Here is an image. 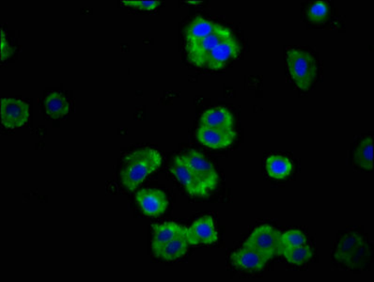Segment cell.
Listing matches in <instances>:
<instances>
[{
    "label": "cell",
    "instance_id": "1",
    "mask_svg": "<svg viewBox=\"0 0 374 282\" xmlns=\"http://www.w3.org/2000/svg\"><path fill=\"white\" fill-rule=\"evenodd\" d=\"M161 154L154 149L145 147L137 149L124 159L121 177L127 191H133L149 175L161 166Z\"/></svg>",
    "mask_w": 374,
    "mask_h": 282
},
{
    "label": "cell",
    "instance_id": "2",
    "mask_svg": "<svg viewBox=\"0 0 374 282\" xmlns=\"http://www.w3.org/2000/svg\"><path fill=\"white\" fill-rule=\"evenodd\" d=\"M287 65L290 75L298 88L308 89L315 80L317 66L315 59L307 51L291 50L287 54Z\"/></svg>",
    "mask_w": 374,
    "mask_h": 282
},
{
    "label": "cell",
    "instance_id": "3",
    "mask_svg": "<svg viewBox=\"0 0 374 282\" xmlns=\"http://www.w3.org/2000/svg\"><path fill=\"white\" fill-rule=\"evenodd\" d=\"M232 31L223 26L218 25L215 31L207 37L197 40V42L186 43V51L188 54L189 61L197 67L205 66L209 54L223 42V40L232 37Z\"/></svg>",
    "mask_w": 374,
    "mask_h": 282
},
{
    "label": "cell",
    "instance_id": "4",
    "mask_svg": "<svg viewBox=\"0 0 374 282\" xmlns=\"http://www.w3.org/2000/svg\"><path fill=\"white\" fill-rule=\"evenodd\" d=\"M244 246L259 251L268 260L272 259L283 252L281 233L275 228L262 225L253 230Z\"/></svg>",
    "mask_w": 374,
    "mask_h": 282
},
{
    "label": "cell",
    "instance_id": "5",
    "mask_svg": "<svg viewBox=\"0 0 374 282\" xmlns=\"http://www.w3.org/2000/svg\"><path fill=\"white\" fill-rule=\"evenodd\" d=\"M179 156L181 161L205 184L209 191H214L218 186V172L212 163L209 161L202 154L197 151H189Z\"/></svg>",
    "mask_w": 374,
    "mask_h": 282
},
{
    "label": "cell",
    "instance_id": "6",
    "mask_svg": "<svg viewBox=\"0 0 374 282\" xmlns=\"http://www.w3.org/2000/svg\"><path fill=\"white\" fill-rule=\"evenodd\" d=\"M170 172L177 178L186 187L187 192L193 197H206L209 194V189L205 184L186 164L180 156H176L172 167Z\"/></svg>",
    "mask_w": 374,
    "mask_h": 282
},
{
    "label": "cell",
    "instance_id": "7",
    "mask_svg": "<svg viewBox=\"0 0 374 282\" xmlns=\"http://www.w3.org/2000/svg\"><path fill=\"white\" fill-rule=\"evenodd\" d=\"M0 110H1V123L8 128L20 127L28 123L29 107L22 100L2 99Z\"/></svg>",
    "mask_w": 374,
    "mask_h": 282
},
{
    "label": "cell",
    "instance_id": "8",
    "mask_svg": "<svg viewBox=\"0 0 374 282\" xmlns=\"http://www.w3.org/2000/svg\"><path fill=\"white\" fill-rule=\"evenodd\" d=\"M190 245H211L218 241V235L215 222L211 216H203L197 219L192 226L187 229Z\"/></svg>",
    "mask_w": 374,
    "mask_h": 282
},
{
    "label": "cell",
    "instance_id": "9",
    "mask_svg": "<svg viewBox=\"0 0 374 282\" xmlns=\"http://www.w3.org/2000/svg\"><path fill=\"white\" fill-rule=\"evenodd\" d=\"M135 200L145 215L150 216L162 215L169 206L166 194L158 189H142L138 192Z\"/></svg>",
    "mask_w": 374,
    "mask_h": 282
},
{
    "label": "cell",
    "instance_id": "10",
    "mask_svg": "<svg viewBox=\"0 0 374 282\" xmlns=\"http://www.w3.org/2000/svg\"><path fill=\"white\" fill-rule=\"evenodd\" d=\"M197 140L206 147L225 149L230 147L237 138L233 130H220L200 126L196 133Z\"/></svg>",
    "mask_w": 374,
    "mask_h": 282
},
{
    "label": "cell",
    "instance_id": "11",
    "mask_svg": "<svg viewBox=\"0 0 374 282\" xmlns=\"http://www.w3.org/2000/svg\"><path fill=\"white\" fill-rule=\"evenodd\" d=\"M241 50L239 43L234 37L223 40L209 54L206 66L212 70L223 68L230 59L237 58Z\"/></svg>",
    "mask_w": 374,
    "mask_h": 282
},
{
    "label": "cell",
    "instance_id": "12",
    "mask_svg": "<svg viewBox=\"0 0 374 282\" xmlns=\"http://www.w3.org/2000/svg\"><path fill=\"white\" fill-rule=\"evenodd\" d=\"M233 262L240 269L258 272L264 269L268 261L267 257L255 249L244 246L242 249L235 252L232 256Z\"/></svg>",
    "mask_w": 374,
    "mask_h": 282
},
{
    "label": "cell",
    "instance_id": "13",
    "mask_svg": "<svg viewBox=\"0 0 374 282\" xmlns=\"http://www.w3.org/2000/svg\"><path fill=\"white\" fill-rule=\"evenodd\" d=\"M186 230V227L181 226L175 222H167L154 227V239L151 246L154 254L158 253L160 249L167 243L174 239L180 233Z\"/></svg>",
    "mask_w": 374,
    "mask_h": 282
},
{
    "label": "cell",
    "instance_id": "14",
    "mask_svg": "<svg viewBox=\"0 0 374 282\" xmlns=\"http://www.w3.org/2000/svg\"><path fill=\"white\" fill-rule=\"evenodd\" d=\"M202 126L220 130H232L233 116L225 107H214L206 110L200 118Z\"/></svg>",
    "mask_w": 374,
    "mask_h": 282
},
{
    "label": "cell",
    "instance_id": "15",
    "mask_svg": "<svg viewBox=\"0 0 374 282\" xmlns=\"http://www.w3.org/2000/svg\"><path fill=\"white\" fill-rule=\"evenodd\" d=\"M189 244L188 237H187V229L180 233L174 239L170 241L167 245L160 249L157 257L161 258L165 261H176L186 255L188 251Z\"/></svg>",
    "mask_w": 374,
    "mask_h": 282
},
{
    "label": "cell",
    "instance_id": "16",
    "mask_svg": "<svg viewBox=\"0 0 374 282\" xmlns=\"http://www.w3.org/2000/svg\"><path fill=\"white\" fill-rule=\"evenodd\" d=\"M218 24L202 17H197L186 27L184 31L186 43L197 42L215 31Z\"/></svg>",
    "mask_w": 374,
    "mask_h": 282
},
{
    "label": "cell",
    "instance_id": "17",
    "mask_svg": "<svg viewBox=\"0 0 374 282\" xmlns=\"http://www.w3.org/2000/svg\"><path fill=\"white\" fill-rule=\"evenodd\" d=\"M265 167H267L268 175L278 180L288 177L292 172V162L289 158L283 156L268 157Z\"/></svg>",
    "mask_w": 374,
    "mask_h": 282
},
{
    "label": "cell",
    "instance_id": "18",
    "mask_svg": "<svg viewBox=\"0 0 374 282\" xmlns=\"http://www.w3.org/2000/svg\"><path fill=\"white\" fill-rule=\"evenodd\" d=\"M45 107L46 114L51 118L58 119L66 115L70 110V104L63 94L52 92L45 98Z\"/></svg>",
    "mask_w": 374,
    "mask_h": 282
},
{
    "label": "cell",
    "instance_id": "19",
    "mask_svg": "<svg viewBox=\"0 0 374 282\" xmlns=\"http://www.w3.org/2000/svg\"><path fill=\"white\" fill-rule=\"evenodd\" d=\"M373 138H367L357 146L354 153V161L357 166L365 170L373 169Z\"/></svg>",
    "mask_w": 374,
    "mask_h": 282
},
{
    "label": "cell",
    "instance_id": "20",
    "mask_svg": "<svg viewBox=\"0 0 374 282\" xmlns=\"http://www.w3.org/2000/svg\"><path fill=\"white\" fill-rule=\"evenodd\" d=\"M283 254L286 258L287 261L298 265L306 264L310 261L313 255L310 246L306 245L283 249Z\"/></svg>",
    "mask_w": 374,
    "mask_h": 282
},
{
    "label": "cell",
    "instance_id": "21",
    "mask_svg": "<svg viewBox=\"0 0 374 282\" xmlns=\"http://www.w3.org/2000/svg\"><path fill=\"white\" fill-rule=\"evenodd\" d=\"M306 243H307V238L300 230H291L281 235V248L283 251L285 248H297V246L306 245Z\"/></svg>",
    "mask_w": 374,
    "mask_h": 282
},
{
    "label": "cell",
    "instance_id": "22",
    "mask_svg": "<svg viewBox=\"0 0 374 282\" xmlns=\"http://www.w3.org/2000/svg\"><path fill=\"white\" fill-rule=\"evenodd\" d=\"M329 5L325 1H317L308 9V17L313 23H324L329 17Z\"/></svg>",
    "mask_w": 374,
    "mask_h": 282
},
{
    "label": "cell",
    "instance_id": "23",
    "mask_svg": "<svg viewBox=\"0 0 374 282\" xmlns=\"http://www.w3.org/2000/svg\"><path fill=\"white\" fill-rule=\"evenodd\" d=\"M121 2H123L124 5H126V6L138 8V9L146 10L156 9L160 4V1H153V0H151V1H142V0H137V1H134V0H124V1Z\"/></svg>",
    "mask_w": 374,
    "mask_h": 282
},
{
    "label": "cell",
    "instance_id": "24",
    "mask_svg": "<svg viewBox=\"0 0 374 282\" xmlns=\"http://www.w3.org/2000/svg\"><path fill=\"white\" fill-rule=\"evenodd\" d=\"M10 53L9 43L7 42L4 31H1V61L8 59Z\"/></svg>",
    "mask_w": 374,
    "mask_h": 282
}]
</instances>
